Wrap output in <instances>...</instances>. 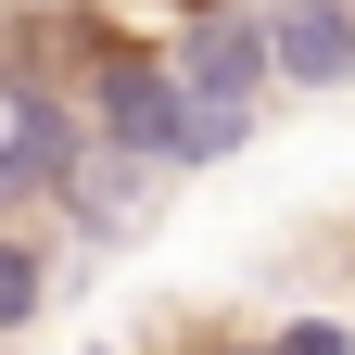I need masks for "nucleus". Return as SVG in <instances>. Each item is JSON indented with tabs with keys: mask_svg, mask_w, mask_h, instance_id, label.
<instances>
[{
	"mask_svg": "<svg viewBox=\"0 0 355 355\" xmlns=\"http://www.w3.org/2000/svg\"><path fill=\"white\" fill-rule=\"evenodd\" d=\"M51 13H64L102 64H178L191 38L229 26V0H51Z\"/></svg>",
	"mask_w": 355,
	"mask_h": 355,
	"instance_id": "1",
	"label": "nucleus"
},
{
	"mask_svg": "<svg viewBox=\"0 0 355 355\" xmlns=\"http://www.w3.org/2000/svg\"><path fill=\"white\" fill-rule=\"evenodd\" d=\"M266 64H279L292 89H318V76H355V0H292V13L266 26Z\"/></svg>",
	"mask_w": 355,
	"mask_h": 355,
	"instance_id": "2",
	"label": "nucleus"
},
{
	"mask_svg": "<svg viewBox=\"0 0 355 355\" xmlns=\"http://www.w3.org/2000/svg\"><path fill=\"white\" fill-rule=\"evenodd\" d=\"M38 292H51V229H0V330L38 318Z\"/></svg>",
	"mask_w": 355,
	"mask_h": 355,
	"instance_id": "3",
	"label": "nucleus"
}]
</instances>
